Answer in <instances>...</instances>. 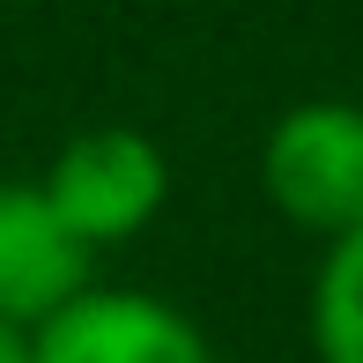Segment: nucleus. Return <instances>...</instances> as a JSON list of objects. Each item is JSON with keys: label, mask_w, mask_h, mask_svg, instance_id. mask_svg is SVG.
Segmentation results:
<instances>
[{"label": "nucleus", "mask_w": 363, "mask_h": 363, "mask_svg": "<svg viewBox=\"0 0 363 363\" xmlns=\"http://www.w3.org/2000/svg\"><path fill=\"white\" fill-rule=\"evenodd\" d=\"M267 193L289 223L349 238L363 230V111L304 104L267 141Z\"/></svg>", "instance_id": "1"}, {"label": "nucleus", "mask_w": 363, "mask_h": 363, "mask_svg": "<svg viewBox=\"0 0 363 363\" xmlns=\"http://www.w3.org/2000/svg\"><path fill=\"white\" fill-rule=\"evenodd\" d=\"M163 186L171 178H163L156 141L126 134V126H104V134H82L60 148L52 178H45V201L82 245H104V238H134L163 208Z\"/></svg>", "instance_id": "2"}, {"label": "nucleus", "mask_w": 363, "mask_h": 363, "mask_svg": "<svg viewBox=\"0 0 363 363\" xmlns=\"http://www.w3.org/2000/svg\"><path fill=\"white\" fill-rule=\"evenodd\" d=\"M30 363H208V341L156 296H89L38 326Z\"/></svg>", "instance_id": "3"}, {"label": "nucleus", "mask_w": 363, "mask_h": 363, "mask_svg": "<svg viewBox=\"0 0 363 363\" xmlns=\"http://www.w3.org/2000/svg\"><path fill=\"white\" fill-rule=\"evenodd\" d=\"M89 282V245L30 186H0V319H52Z\"/></svg>", "instance_id": "4"}, {"label": "nucleus", "mask_w": 363, "mask_h": 363, "mask_svg": "<svg viewBox=\"0 0 363 363\" xmlns=\"http://www.w3.org/2000/svg\"><path fill=\"white\" fill-rule=\"evenodd\" d=\"M319 356L326 363H363V230L334 238V259L319 274Z\"/></svg>", "instance_id": "5"}, {"label": "nucleus", "mask_w": 363, "mask_h": 363, "mask_svg": "<svg viewBox=\"0 0 363 363\" xmlns=\"http://www.w3.org/2000/svg\"><path fill=\"white\" fill-rule=\"evenodd\" d=\"M0 363H30V341H23V334H15V326H8V319H0Z\"/></svg>", "instance_id": "6"}]
</instances>
